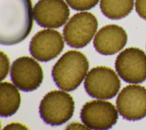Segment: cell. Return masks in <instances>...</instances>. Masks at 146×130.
<instances>
[{"label":"cell","instance_id":"cell-12","mask_svg":"<svg viewBox=\"0 0 146 130\" xmlns=\"http://www.w3.org/2000/svg\"><path fill=\"white\" fill-rule=\"evenodd\" d=\"M127 40V34L122 27L110 24L99 30L93 43L96 50L100 54L112 55L121 50L125 46Z\"/></svg>","mask_w":146,"mask_h":130},{"label":"cell","instance_id":"cell-9","mask_svg":"<svg viewBox=\"0 0 146 130\" xmlns=\"http://www.w3.org/2000/svg\"><path fill=\"white\" fill-rule=\"evenodd\" d=\"M116 103L124 119L140 120L146 116V88L135 84L127 85L119 93Z\"/></svg>","mask_w":146,"mask_h":130},{"label":"cell","instance_id":"cell-8","mask_svg":"<svg viewBox=\"0 0 146 130\" xmlns=\"http://www.w3.org/2000/svg\"><path fill=\"white\" fill-rule=\"evenodd\" d=\"M11 79L20 90L31 92L36 89L43 80V72L40 65L29 56L17 58L12 64Z\"/></svg>","mask_w":146,"mask_h":130},{"label":"cell","instance_id":"cell-1","mask_svg":"<svg viewBox=\"0 0 146 130\" xmlns=\"http://www.w3.org/2000/svg\"><path fill=\"white\" fill-rule=\"evenodd\" d=\"M31 0H0V43L13 45L23 41L33 26Z\"/></svg>","mask_w":146,"mask_h":130},{"label":"cell","instance_id":"cell-17","mask_svg":"<svg viewBox=\"0 0 146 130\" xmlns=\"http://www.w3.org/2000/svg\"><path fill=\"white\" fill-rule=\"evenodd\" d=\"M135 5L139 15L146 20V0H135Z\"/></svg>","mask_w":146,"mask_h":130},{"label":"cell","instance_id":"cell-4","mask_svg":"<svg viewBox=\"0 0 146 130\" xmlns=\"http://www.w3.org/2000/svg\"><path fill=\"white\" fill-rule=\"evenodd\" d=\"M84 86L91 97L108 100L112 99L117 94L121 86V82L112 69L99 66L92 68L88 72Z\"/></svg>","mask_w":146,"mask_h":130},{"label":"cell","instance_id":"cell-14","mask_svg":"<svg viewBox=\"0 0 146 130\" xmlns=\"http://www.w3.org/2000/svg\"><path fill=\"white\" fill-rule=\"evenodd\" d=\"M134 0H100L102 13L111 19H120L127 17L133 10Z\"/></svg>","mask_w":146,"mask_h":130},{"label":"cell","instance_id":"cell-13","mask_svg":"<svg viewBox=\"0 0 146 130\" xmlns=\"http://www.w3.org/2000/svg\"><path fill=\"white\" fill-rule=\"evenodd\" d=\"M21 101V94L17 86L8 81L0 84V115L7 117L18 110Z\"/></svg>","mask_w":146,"mask_h":130},{"label":"cell","instance_id":"cell-18","mask_svg":"<svg viewBox=\"0 0 146 130\" xmlns=\"http://www.w3.org/2000/svg\"><path fill=\"white\" fill-rule=\"evenodd\" d=\"M4 129H28L25 125L19 123H12L5 126Z\"/></svg>","mask_w":146,"mask_h":130},{"label":"cell","instance_id":"cell-10","mask_svg":"<svg viewBox=\"0 0 146 130\" xmlns=\"http://www.w3.org/2000/svg\"><path fill=\"white\" fill-rule=\"evenodd\" d=\"M64 47L63 38L58 30L47 29L37 32L31 38L29 50L37 60L47 62L57 57Z\"/></svg>","mask_w":146,"mask_h":130},{"label":"cell","instance_id":"cell-16","mask_svg":"<svg viewBox=\"0 0 146 130\" xmlns=\"http://www.w3.org/2000/svg\"><path fill=\"white\" fill-rule=\"evenodd\" d=\"M10 68V60L6 53L1 52V80H4L7 76Z\"/></svg>","mask_w":146,"mask_h":130},{"label":"cell","instance_id":"cell-5","mask_svg":"<svg viewBox=\"0 0 146 130\" xmlns=\"http://www.w3.org/2000/svg\"><path fill=\"white\" fill-rule=\"evenodd\" d=\"M98 27V19L92 13L87 11L77 13L64 27V40L70 47L83 48L92 40Z\"/></svg>","mask_w":146,"mask_h":130},{"label":"cell","instance_id":"cell-2","mask_svg":"<svg viewBox=\"0 0 146 130\" xmlns=\"http://www.w3.org/2000/svg\"><path fill=\"white\" fill-rule=\"evenodd\" d=\"M89 69V61L81 52L71 50L63 54L54 65L52 76L61 89L72 91L84 79Z\"/></svg>","mask_w":146,"mask_h":130},{"label":"cell","instance_id":"cell-19","mask_svg":"<svg viewBox=\"0 0 146 130\" xmlns=\"http://www.w3.org/2000/svg\"><path fill=\"white\" fill-rule=\"evenodd\" d=\"M67 129H89L86 125H84L83 124H81L78 123H71L69 125H67Z\"/></svg>","mask_w":146,"mask_h":130},{"label":"cell","instance_id":"cell-3","mask_svg":"<svg viewBox=\"0 0 146 130\" xmlns=\"http://www.w3.org/2000/svg\"><path fill=\"white\" fill-rule=\"evenodd\" d=\"M75 102L68 93L60 90L48 92L39 105V113L42 120L52 126L62 125L73 116Z\"/></svg>","mask_w":146,"mask_h":130},{"label":"cell","instance_id":"cell-11","mask_svg":"<svg viewBox=\"0 0 146 130\" xmlns=\"http://www.w3.org/2000/svg\"><path fill=\"white\" fill-rule=\"evenodd\" d=\"M33 14L39 26L54 29L67 22L70 10L64 0H39L34 6Z\"/></svg>","mask_w":146,"mask_h":130},{"label":"cell","instance_id":"cell-7","mask_svg":"<svg viewBox=\"0 0 146 130\" xmlns=\"http://www.w3.org/2000/svg\"><path fill=\"white\" fill-rule=\"evenodd\" d=\"M119 117L115 106L111 102L95 100L84 104L81 109L80 119L84 125L92 129H108Z\"/></svg>","mask_w":146,"mask_h":130},{"label":"cell","instance_id":"cell-6","mask_svg":"<svg viewBox=\"0 0 146 130\" xmlns=\"http://www.w3.org/2000/svg\"><path fill=\"white\" fill-rule=\"evenodd\" d=\"M115 66L119 76L127 82L138 84L146 80V54L139 48L131 47L121 52Z\"/></svg>","mask_w":146,"mask_h":130},{"label":"cell","instance_id":"cell-15","mask_svg":"<svg viewBox=\"0 0 146 130\" xmlns=\"http://www.w3.org/2000/svg\"><path fill=\"white\" fill-rule=\"evenodd\" d=\"M66 1L74 10L84 11L94 7L99 0H66Z\"/></svg>","mask_w":146,"mask_h":130}]
</instances>
